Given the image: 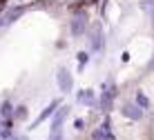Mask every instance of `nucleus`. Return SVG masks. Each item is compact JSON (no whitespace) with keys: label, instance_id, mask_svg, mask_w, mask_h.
Listing matches in <instances>:
<instances>
[{"label":"nucleus","instance_id":"9d476101","mask_svg":"<svg viewBox=\"0 0 154 140\" xmlns=\"http://www.w3.org/2000/svg\"><path fill=\"white\" fill-rule=\"evenodd\" d=\"M16 116H18V118H25V116H27V109H25V107H18V111H16Z\"/></svg>","mask_w":154,"mask_h":140},{"label":"nucleus","instance_id":"9b49d317","mask_svg":"<svg viewBox=\"0 0 154 140\" xmlns=\"http://www.w3.org/2000/svg\"><path fill=\"white\" fill-rule=\"evenodd\" d=\"M78 60H81V62H87V53H85V51L78 53Z\"/></svg>","mask_w":154,"mask_h":140},{"label":"nucleus","instance_id":"2eb2a0df","mask_svg":"<svg viewBox=\"0 0 154 140\" xmlns=\"http://www.w3.org/2000/svg\"><path fill=\"white\" fill-rule=\"evenodd\" d=\"M14 140H27V138H14Z\"/></svg>","mask_w":154,"mask_h":140},{"label":"nucleus","instance_id":"6e6552de","mask_svg":"<svg viewBox=\"0 0 154 140\" xmlns=\"http://www.w3.org/2000/svg\"><path fill=\"white\" fill-rule=\"evenodd\" d=\"M136 102H139L141 107H147V105H150V102H147V98H145V96L141 94V91H139V94H136Z\"/></svg>","mask_w":154,"mask_h":140},{"label":"nucleus","instance_id":"7ed1b4c3","mask_svg":"<svg viewBox=\"0 0 154 140\" xmlns=\"http://www.w3.org/2000/svg\"><path fill=\"white\" fill-rule=\"evenodd\" d=\"M85 20H87L85 16H76V18H74V22H72V31H74L76 36H81L83 31H85Z\"/></svg>","mask_w":154,"mask_h":140},{"label":"nucleus","instance_id":"f257e3e1","mask_svg":"<svg viewBox=\"0 0 154 140\" xmlns=\"http://www.w3.org/2000/svg\"><path fill=\"white\" fill-rule=\"evenodd\" d=\"M112 100H114V87H112V80H107L105 91H103V100H100L103 111H109V109H112Z\"/></svg>","mask_w":154,"mask_h":140},{"label":"nucleus","instance_id":"1a4fd4ad","mask_svg":"<svg viewBox=\"0 0 154 140\" xmlns=\"http://www.w3.org/2000/svg\"><path fill=\"white\" fill-rule=\"evenodd\" d=\"M2 116L5 118H11V105H9V102H5V105H2Z\"/></svg>","mask_w":154,"mask_h":140},{"label":"nucleus","instance_id":"0eeeda50","mask_svg":"<svg viewBox=\"0 0 154 140\" xmlns=\"http://www.w3.org/2000/svg\"><path fill=\"white\" fill-rule=\"evenodd\" d=\"M123 114L130 116V118H141V109H136V107H125Z\"/></svg>","mask_w":154,"mask_h":140},{"label":"nucleus","instance_id":"20e7f679","mask_svg":"<svg viewBox=\"0 0 154 140\" xmlns=\"http://www.w3.org/2000/svg\"><path fill=\"white\" fill-rule=\"evenodd\" d=\"M65 116H67V107H65V109H60V111L56 114L54 127H51V133H58V131H60V125H63V118H65Z\"/></svg>","mask_w":154,"mask_h":140},{"label":"nucleus","instance_id":"dca6fc26","mask_svg":"<svg viewBox=\"0 0 154 140\" xmlns=\"http://www.w3.org/2000/svg\"><path fill=\"white\" fill-rule=\"evenodd\" d=\"M2 9H5V7H2V4H0V11H2Z\"/></svg>","mask_w":154,"mask_h":140},{"label":"nucleus","instance_id":"4468645a","mask_svg":"<svg viewBox=\"0 0 154 140\" xmlns=\"http://www.w3.org/2000/svg\"><path fill=\"white\" fill-rule=\"evenodd\" d=\"M5 2H7V0H0V4H2V7H5Z\"/></svg>","mask_w":154,"mask_h":140},{"label":"nucleus","instance_id":"f8f14e48","mask_svg":"<svg viewBox=\"0 0 154 140\" xmlns=\"http://www.w3.org/2000/svg\"><path fill=\"white\" fill-rule=\"evenodd\" d=\"M49 140H60V131H58V133H51V138Z\"/></svg>","mask_w":154,"mask_h":140},{"label":"nucleus","instance_id":"ddd939ff","mask_svg":"<svg viewBox=\"0 0 154 140\" xmlns=\"http://www.w3.org/2000/svg\"><path fill=\"white\" fill-rule=\"evenodd\" d=\"M94 0H81V4H92Z\"/></svg>","mask_w":154,"mask_h":140},{"label":"nucleus","instance_id":"f03ea898","mask_svg":"<svg viewBox=\"0 0 154 140\" xmlns=\"http://www.w3.org/2000/svg\"><path fill=\"white\" fill-rule=\"evenodd\" d=\"M58 85H60L63 91H69V89H72V76L65 71V69H60V71H58Z\"/></svg>","mask_w":154,"mask_h":140},{"label":"nucleus","instance_id":"423d86ee","mask_svg":"<svg viewBox=\"0 0 154 140\" xmlns=\"http://www.w3.org/2000/svg\"><path fill=\"white\" fill-rule=\"evenodd\" d=\"M54 107H58V102H56V100H54V102H51V105H49V107H47V109H45V111H42V114L38 116V120H36V125H40V122H42V120H45V118H47V116H49V114H51V111H54Z\"/></svg>","mask_w":154,"mask_h":140},{"label":"nucleus","instance_id":"39448f33","mask_svg":"<svg viewBox=\"0 0 154 140\" xmlns=\"http://www.w3.org/2000/svg\"><path fill=\"white\" fill-rule=\"evenodd\" d=\"M94 140H114V136H109L107 127H103V129H96V131H94Z\"/></svg>","mask_w":154,"mask_h":140}]
</instances>
